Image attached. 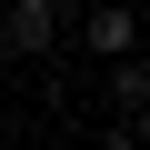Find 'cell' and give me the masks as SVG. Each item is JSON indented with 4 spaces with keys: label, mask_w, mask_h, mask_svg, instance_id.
Masks as SVG:
<instances>
[{
    "label": "cell",
    "mask_w": 150,
    "mask_h": 150,
    "mask_svg": "<svg viewBox=\"0 0 150 150\" xmlns=\"http://www.w3.org/2000/svg\"><path fill=\"white\" fill-rule=\"evenodd\" d=\"M80 40H90L100 60H130V50H140V20H130V0H90V20H80Z\"/></svg>",
    "instance_id": "obj_1"
},
{
    "label": "cell",
    "mask_w": 150,
    "mask_h": 150,
    "mask_svg": "<svg viewBox=\"0 0 150 150\" xmlns=\"http://www.w3.org/2000/svg\"><path fill=\"white\" fill-rule=\"evenodd\" d=\"M10 40H20L30 60H50V40H60V0H10Z\"/></svg>",
    "instance_id": "obj_2"
},
{
    "label": "cell",
    "mask_w": 150,
    "mask_h": 150,
    "mask_svg": "<svg viewBox=\"0 0 150 150\" xmlns=\"http://www.w3.org/2000/svg\"><path fill=\"white\" fill-rule=\"evenodd\" d=\"M100 150H150V140H140V130H110V140H100Z\"/></svg>",
    "instance_id": "obj_3"
},
{
    "label": "cell",
    "mask_w": 150,
    "mask_h": 150,
    "mask_svg": "<svg viewBox=\"0 0 150 150\" xmlns=\"http://www.w3.org/2000/svg\"><path fill=\"white\" fill-rule=\"evenodd\" d=\"M130 130H140V140H150V90H140V100H130Z\"/></svg>",
    "instance_id": "obj_4"
},
{
    "label": "cell",
    "mask_w": 150,
    "mask_h": 150,
    "mask_svg": "<svg viewBox=\"0 0 150 150\" xmlns=\"http://www.w3.org/2000/svg\"><path fill=\"white\" fill-rule=\"evenodd\" d=\"M0 150H10V130H0Z\"/></svg>",
    "instance_id": "obj_5"
}]
</instances>
